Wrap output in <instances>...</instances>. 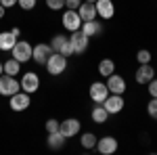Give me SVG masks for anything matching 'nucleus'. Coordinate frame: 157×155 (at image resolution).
Returning a JSON list of instances; mask_svg holds the SVG:
<instances>
[{
  "label": "nucleus",
  "instance_id": "nucleus-14",
  "mask_svg": "<svg viewBox=\"0 0 157 155\" xmlns=\"http://www.w3.org/2000/svg\"><path fill=\"white\" fill-rule=\"evenodd\" d=\"M50 55H52V48H50V44L40 42V44H36V46H34V55H32V59L36 61L38 65H46V61H48Z\"/></svg>",
  "mask_w": 157,
  "mask_h": 155
},
{
  "label": "nucleus",
  "instance_id": "nucleus-3",
  "mask_svg": "<svg viewBox=\"0 0 157 155\" xmlns=\"http://www.w3.org/2000/svg\"><path fill=\"white\" fill-rule=\"evenodd\" d=\"M46 69L50 76H61L67 69V57H63L61 52H52L46 61Z\"/></svg>",
  "mask_w": 157,
  "mask_h": 155
},
{
  "label": "nucleus",
  "instance_id": "nucleus-5",
  "mask_svg": "<svg viewBox=\"0 0 157 155\" xmlns=\"http://www.w3.org/2000/svg\"><path fill=\"white\" fill-rule=\"evenodd\" d=\"M11 101H9V107L13 109V111H25V109L29 107V103H32V95H27V92H23V90H19V92H15L13 96H9Z\"/></svg>",
  "mask_w": 157,
  "mask_h": 155
},
{
  "label": "nucleus",
  "instance_id": "nucleus-16",
  "mask_svg": "<svg viewBox=\"0 0 157 155\" xmlns=\"http://www.w3.org/2000/svg\"><path fill=\"white\" fill-rule=\"evenodd\" d=\"M80 17H82V21H92V19H97V6H94V2H84L82 0V4H80Z\"/></svg>",
  "mask_w": 157,
  "mask_h": 155
},
{
  "label": "nucleus",
  "instance_id": "nucleus-1",
  "mask_svg": "<svg viewBox=\"0 0 157 155\" xmlns=\"http://www.w3.org/2000/svg\"><path fill=\"white\" fill-rule=\"evenodd\" d=\"M32 55H34V48H32L29 42H25V40H17L13 50H11V57L17 59L19 63H27V61L32 59Z\"/></svg>",
  "mask_w": 157,
  "mask_h": 155
},
{
  "label": "nucleus",
  "instance_id": "nucleus-17",
  "mask_svg": "<svg viewBox=\"0 0 157 155\" xmlns=\"http://www.w3.org/2000/svg\"><path fill=\"white\" fill-rule=\"evenodd\" d=\"M80 29H82V32H84L88 38H94V36H101V32H103V25H101V21L92 19V21H84Z\"/></svg>",
  "mask_w": 157,
  "mask_h": 155
},
{
  "label": "nucleus",
  "instance_id": "nucleus-37",
  "mask_svg": "<svg viewBox=\"0 0 157 155\" xmlns=\"http://www.w3.org/2000/svg\"><path fill=\"white\" fill-rule=\"evenodd\" d=\"M84 2H97V0H84Z\"/></svg>",
  "mask_w": 157,
  "mask_h": 155
},
{
  "label": "nucleus",
  "instance_id": "nucleus-28",
  "mask_svg": "<svg viewBox=\"0 0 157 155\" xmlns=\"http://www.w3.org/2000/svg\"><path fill=\"white\" fill-rule=\"evenodd\" d=\"M17 4H19L23 11H32V9H36L38 0H17Z\"/></svg>",
  "mask_w": 157,
  "mask_h": 155
},
{
  "label": "nucleus",
  "instance_id": "nucleus-29",
  "mask_svg": "<svg viewBox=\"0 0 157 155\" xmlns=\"http://www.w3.org/2000/svg\"><path fill=\"white\" fill-rule=\"evenodd\" d=\"M59 52L63 55V57H71V55H75V52H73V46H71V42H69V38H67V42L63 44V48H61Z\"/></svg>",
  "mask_w": 157,
  "mask_h": 155
},
{
  "label": "nucleus",
  "instance_id": "nucleus-11",
  "mask_svg": "<svg viewBox=\"0 0 157 155\" xmlns=\"http://www.w3.org/2000/svg\"><path fill=\"white\" fill-rule=\"evenodd\" d=\"M153 78H155V69H153L151 63H143V65H138V69H136V73H134L136 84H149Z\"/></svg>",
  "mask_w": 157,
  "mask_h": 155
},
{
  "label": "nucleus",
  "instance_id": "nucleus-30",
  "mask_svg": "<svg viewBox=\"0 0 157 155\" xmlns=\"http://www.w3.org/2000/svg\"><path fill=\"white\" fill-rule=\"evenodd\" d=\"M59 124H61L59 119H52V118H50L48 122H46V126H44V128H46V132L50 134V132H57V130H59Z\"/></svg>",
  "mask_w": 157,
  "mask_h": 155
},
{
  "label": "nucleus",
  "instance_id": "nucleus-19",
  "mask_svg": "<svg viewBox=\"0 0 157 155\" xmlns=\"http://www.w3.org/2000/svg\"><path fill=\"white\" fill-rule=\"evenodd\" d=\"M90 118H92L94 124H105L107 118H109V113L103 105H97V107H92V111H90Z\"/></svg>",
  "mask_w": 157,
  "mask_h": 155
},
{
  "label": "nucleus",
  "instance_id": "nucleus-8",
  "mask_svg": "<svg viewBox=\"0 0 157 155\" xmlns=\"http://www.w3.org/2000/svg\"><path fill=\"white\" fill-rule=\"evenodd\" d=\"M80 128H82V124H80V119H75V118H67L59 124V130L65 138H71L75 134H80Z\"/></svg>",
  "mask_w": 157,
  "mask_h": 155
},
{
  "label": "nucleus",
  "instance_id": "nucleus-35",
  "mask_svg": "<svg viewBox=\"0 0 157 155\" xmlns=\"http://www.w3.org/2000/svg\"><path fill=\"white\" fill-rule=\"evenodd\" d=\"M4 13H6V9H4V6H2V4H0V19H2V17H4Z\"/></svg>",
  "mask_w": 157,
  "mask_h": 155
},
{
  "label": "nucleus",
  "instance_id": "nucleus-9",
  "mask_svg": "<svg viewBox=\"0 0 157 155\" xmlns=\"http://www.w3.org/2000/svg\"><path fill=\"white\" fill-rule=\"evenodd\" d=\"M88 95H90V99H92L97 105H101V103H103V101H105V99H107L111 92H109L107 84H103V82H92V84H90Z\"/></svg>",
  "mask_w": 157,
  "mask_h": 155
},
{
  "label": "nucleus",
  "instance_id": "nucleus-12",
  "mask_svg": "<svg viewBox=\"0 0 157 155\" xmlns=\"http://www.w3.org/2000/svg\"><path fill=\"white\" fill-rule=\"evenodd\" d=\"M105 84H107L111 95H124V92H126V80L121 78L120 73H111Z\"/></svg>",
  "mask_w": 157,
  "mask_h": 155
},
{
  "label": "nucleus",
  "instance_id": "nucleus-6",
  "mask_svg": "<svg viewBox=\"0 0 157 155\" xmlns=\"http://www.w3.org/2000/svg\"><path fill=\"white\" fill-rule=\"evenodd\" d=\"M19 84H21V90L23 92L34 95L38 88H40V76L34 73V72H27V73H23V78L19 80Z\"/></svg>",
  "mask_w": 157,
  "mask_h": 155
},
{
  "label": "nucleus",
  "instance_id": "nucleus-24",
  "mask_svg": "<svg viewBox=\"0 0 157 155\" xmlns=\"http://www.w3.org/2000/svg\"><path fill=\"white\" fill-rule=\"evenodd\" d=\"M67 42V36H63V34H57V36L50 40V48H52V52H59L61 48H63V44Z\"/></svg>",
  "mask_w": 157,
  "mask_h": 155
},
{
  "label": "nucleus",
  "instance_id": "nucleus-25",
  "mask_svg": "<svg viewBox=\"0 0 157 155\" xmlns=\"http://www.w3.org/2000/svg\"><path fill=\"white\" fill-rule=\"evenodd\" d=\"M136 61L143 65V63H151V52L147 50V48H140L138 52H136Z\"/></svg>",
  "mask_w": 157,
  "mask_h": 155
},
{
  "label": "nucleus",
  "instance_id": "nucleus-33",
  "mask_svg": "<svg viewBox=\"0 0 157 155\" xmlns=\"http://www.w3.org/2000/svg\"><path fill=\"white\" fill-rule=\"evenodd\" d=\"M0 4H2L4 9H11V6H15V4H17V0H0Z\"/></svg>",
  "mask_w": 157,
  "mask_h": 155
},
{
  "label": "nucleus",
  "instance_id": "nucleus-10",
  "mask_svg": "<svg viewBox=\"0 0 157 155\" xmlns=\"http://www.w3.org/2000/svg\"><path fill=\"white\" fill-rule=\"evenodd\" d=\"M101 105L107 109L109 115H117L121 109H124V96H121V95H109Z\"/></svg>",
  "mask_w": 157,
  "mask_h": 155
},
{
  "label": "nucleus",
  "instance_id": "nucleus-23",
  "mask_svg": "<svg viewBox=\"0 0 157 155\" xmlns=\"http://www.w3.org/2000/svg\"><path fill=\"white\" fill-rule=\"evenodd\" d=\"M97 134H92V132H84L82 134V138H80V143H82V147L84 149H94L97 147Z\"/></svg>",
  "mask_w": 157,
  "mask_h": 155
},
{
  "label": "nucleus",
  "instance_id": "nucleus-20",
  "mask_svg": "<svg viewBox=\"0 0 157 155\" xmlns=\"http://www.w3.org/2000/svg\"><path fill=\"white\" fill-rule=\"evenodd\" d=\"M65 143H67V138L61 134V130L50 132V134H48V147H50V149H55V151H57V149H61Z\"/></svg>",
  "mask_w": 157,
  "mask_h": 155
},
{
  "label": "nucleus",
  "instance_id": "nucleus-36",
  "mask_svg": "<svg viewBox=\"0 0 157 155\" xmlns=\"http://www.w3.org/2000/svg\"><path fill=\"white\" fill-rule=\"evenodd\" d=\"M2 73H4V67H2V63H0V76H2Z\"/></svg>",
  "mask_w": 157,
  "mask_h": 155
},
{
  "label": "nucleus",
  "instance_id": "nucleus-22",
  "mask_svg": "<svg viewBox=\"0 0 157 155\" xmlns=\"http://www.w3.org/2000/svg\"><path fill=\"white\" fill-rule=\"evenodd\" d=\"M2 67H4V73H6V76H17V73L21 72V63L17 59H13V57L9 61H4Z\"/></svg>",
  "mask_w": 157,
  "mask_h": 155
},
{
  "label": "nucleus",
  "instance_id": "nucleus-26",
  "mask_svg": "<svg viewBox=\"0 0 157 155\" xmlns=\"http://www.w3.org/2000/svg\"><path fill=\"white\" fill-rule=\"evenodd\" d=\"M44 2L50 11H63L65 9V0H44Z\"/></svg>",
  "mask_w": 157,
  "mask_h": 155
},
{
  "label": "nucleus",
  "instance_id": "nucleus-13",
  "mask_svg": "<svg viewBox=\"0 0 157 155\" xmlns=\"http://www.w3.org/2000/svg\"><path fill=\"white\" fill-rule=\"evenodd\" d=\"M94 149L103 155L115 153V151H117V138H113V136H103V138L97 141V147H94Z\"/></svg>",
  "mask_w": 157,
  "mask_h": 155
},
{
  "label": "nucleus",
  "instance_id": "nucleus-27",
  "mask_svg": "<svg viewBox=\"0 0 157 155\" xmlns=\"http://www.w3.org/2000/svg\"><path fill=\"white\" fill-rule=\"evenodd\" d=\"M147 113L153 119H157V96H151V101H149V105H147Z\"/></svg>",
  "mask_w": 157,
  "mask_h": 155
},
{
  "label": "nucleus",
  "instance_id": "nucleus-18",
  "mask_svg": "<svg viewBox=\"0 0 157 155\" xmlns=\"http://www.w3.org/2000/svg\"><path fill=\"white\" fill-rule=\"evenodd\" d=\"M15 42H17V36H13V32H0V50H4V52H11L13 46H15Z\"/></svg>",
  "mask_w": 157,
  "mask_h": 155
},
{
  "label": "nucleus",
  "instance_id": "nucleus-7",
  "mask_svg": "<svg viewBox=\"0 0 157 155\" xmlns=\"http://www.w3.org/2000/svg\"><path fill=\"white\" fill-rule=\"evenodd\" d=\"M69 42H71V46H73V52H75V55H82L86 48H88V42H90V38L86 36L82 29H78V32H71V36H69Z\"/></svg>",
  "mask_w": 157,
  "mask_h": 155
},
{
  "label": "nucleus",
  "instance_id": "nucleus-31",
  "mask_svg": "<svg viewBox=\"0 0 157 155\" xmlns=\"http://www.w3.org/2000/svg\"><path fill=\"white\" fill-rule=\"evenodd\" d=\"M80 4H82V0H65V6H67V9H71V11H78V9H80Z\"/></svg>",
  "mask_w": 157,
  "mask_h": 155
},
{
  "label": "nucleus",
  "instance_id": "nucleus-2",
  "mask_svg": "<svg viewBox=\"0 0 157 155\" xmlns=\"http://www.w3.org/2000/svg\"><path fill=\"white\" fill-rule=\"evenodd\" d=\"M21 90V84L17 80V76H0V96H13L15 92Z\"/></svg>",
  "mask_w": 157,
  "mask_h": 155
},
{
  "label": "nucleus",
  "instance_id": "nucleus-4",
  "mask_svg": "<svg viewBox=\"0 0 157 155\" xmlns=\"http://www.w3.org/2000/svg\"><path fill=\"white\" fill-rule=\"evenodd\" d=\"M61 21H63V27L67 29V32H78L80 27H82V17H80V13L78 11H71V9H67V11L63 13V17H61Z\"/></svg>",
  "mask_w": 157,
  "mask_h": 155
},
{
  "label": "nucleus",
  "instance_id": "nucleus-32",
  "mask_svg": "<svg viewBox=\"0 0 157 155\" xmlns=\"http://www.w3.org/2000/svg\"><path fill=\"white\" fill-rule=\"evenodd\" d=\"M147 86H149V95H151V96H157V78H153V80L147 84Z\"/></svg>",
  "mask_w": 157,
  "mask_h": 155
},
{
  "label": "nucleus",
  "instance_id": "nucleus-21",
  "mask_svg": "<svg viewBox=\"0 0 157 155\" xmlns=\"http://www.w3.org/2000/svg\"><path fill=\"white\" fill-rule=\"evenodd\" d=\"M98 73L103 76V78H109L111 73H115V63L113 59H103L98 63Z\"/></svg>",
  "mask_w": 157,
  "mask_h": 155
},
{
  "label": "nucleus",
  "instance_id": "nucleus-15",
  "mask_svg": "<svg viewBox=\"0 0 157 155\" xmlns=\"http://www.w3.org/2000/svg\"><path fill=\"white\" fill-rule=\"evenodd\" d=\"M94 6H97V15L101 17V19H111V17L115 15L113 0H97Z\"/></svg>",
  "mask_w": 157,
  "mask_h": 155
},
{
  "label": "nucleus",
  "instance_id": "nucleus-34",
  "mask_svg": "<svg viewBox=\"0 0 157 155\" xmlns=\"http://www.w3.org/2000/svg\"><path fill=\"white\" fill-rule=\"evenodd\" d=\"M11 32H13V36H17V38H19V34H21V29H19V27H11Z\"/></svg>",
  "mask_w": 157,
  "mask_h": 155
}]
</instances>
